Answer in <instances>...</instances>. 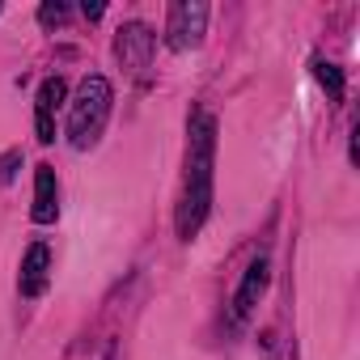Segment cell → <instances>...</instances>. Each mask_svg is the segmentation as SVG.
<instances>
[{"label":"cell","instance_id":"cell-1","mask_svg":"<svg viewBox=\"0 0 360 360\" xmlns=\"http://www.w3.org/2000/svg\"><path fill=\"white\" fill-rule=\"evenodd\" d=\"M212 165H217V119L208 110L191 115L187 127V174H183V195H178L174 229L183 242H191L212 208Z\"/></svg>","mask_w":360,"mask_h":360},{"label":"cell","instance_id":"cell-2","mask_svg":"<svg viewBox=\"0 0 360 360\" xmlns=\"http://www.w3.org/2000/svg\"><path fill=\"white\" fill-rule=\"evenodd\" d=\"M110 106H115V89H110L106 77L94 72V77H85L77 85V98L68 106V140H72V148H94L98 144V136H102V127L110 119Z\"/></svg>","mask_w":360,"mask_h":360},{"label":"cell","instance_id":"cell-3","mask_svg":"<svg viewBox=\"0 0 360 360\" xmlns=\"http://www.w3.org/2000/svg\"><path fill=\"white\" fill-rule=\"evenodd\" d=\"M208 30V5L204 0H178V5H169V18H165V43L174 51H191L200 47Z\"/></svg>","mask_w":360,"mask_h":360},{"label":"cell","instance_id":"cell-4","mask_svg":"<svg viewBox=\"0 0 360 360\" xmlns=\"http://www.w3.org/2000/svg\"><path fill=\"white\" fill-rule=\"evenodd\" d=\"M153 47H157V34H153L144 22H127V26L119 30V39H115V56H119V60H123V68H131V72L148 68Z\"/></svg>","mask_w":360,"mask_h":360},{"label":"cell","instance_id":"cell-5","mask_svg":"<svg viewBox=\"0 0 360 360\" xmlns=\"http://www.w3.org/2000/svg\"><path fill=\"white\" fill-rule=\"evenodd\" d=\"M68 98V85H64V77H47L43 85H39V102H34V127H39V140L43 144H51L56 140V106Z\"/></svg>","mask_w":360,"mask_h":360},{"label":"cell","instance_id":"cell-6","mask_svg":"<svg viewBox=\"0 0 360 360\" xmlns=\"http://www.w3.org/2000/svg\"><path fill=\"white\" fill-rule=\"evenodd\" d=\"M267 284H271V263H267V259H255V263L246 267L242 284H238V297H233V318H246V314L263 301Z\"/></svg>","mask_w":360,"mask_h":360},{"label":"cell","instance_id":"cell-7","mask_svg":"<svg viewBox=\"0 0 360 360\" xmlns=\"http://www.w3.org/2000/svg\"><path fill=\"white\" fill-rule=\"evenodd\" d=\"M34 225H51L60 217V187H56V169L39 165L34 169V208H30Z\"/></svg>","mask_w":360,"mask_h":360},{"label":"cell","instance_id":"cell-8","mask_svg":"<svg viewBox=\"0 0 360 360\" xmlns=\"http://www.w3.org/2000/svg\"><path fill=\"white\" fill-rule=\"evenodd\" d=\"M47 276H51V250H47L43 242H34V246L26 250V259H22V276H18L22 297H39V292L47 288Z\"/></svg>","mask_w":360,"mask_h":360},{"label":"cell","instance_id":"cell-9","mask_svg":"<svg viewBox=\"0 0 360 360\" xmlns=\"http://www.w3.org/2000/svg\"><path fill=\"white\" fill-rule=\"evenodd\" d=\"M314 81L326 89V98H330V102H339V98H343V72H339L330 60H314Z\"/></svg>","mask_w":360,"mask_h":360},{"label":"cell","instance_id":"cell-10","mask_svg":"<svg viewBox=\"0 0 360 360\" xmlns=\"http://www.w3.org/2000/svg\"><path fill=\"white\" fill-rule=\"evenodd\" d=\"M39 22L51 30V26H64L68 22V5H64V0H47V5L39 9Z\"/></svg>","mask_w":360,"mask_h":360},{"label":"cell","instance_id":"cell-11","mask_svg":"<svg viewBox=\"0 0 360 360\" xmlns=\"http://www.w3.org/2000/svg\"><path fill=\"white\" fill-rule=\"evenodd\" d=\"M18 165H22V148H9L5 157H0V187H9L18 178Z\"/></svg>","mask_w":360,"mask_h":360},{"label":"cell","instance_id":"cell-12","mask_svg":"<svg viewBox=\"0 0 360 360\" xmlns=\"http://www.w3.org/2000/svg\"><path fill=\"white\" fill-rule=\"evenodd\" d=\"M102 9H106V5H98V0H94V5L85 0V18H102Z\"/></svg>","mask_w":360,"mask_h":360}]
</instances>
